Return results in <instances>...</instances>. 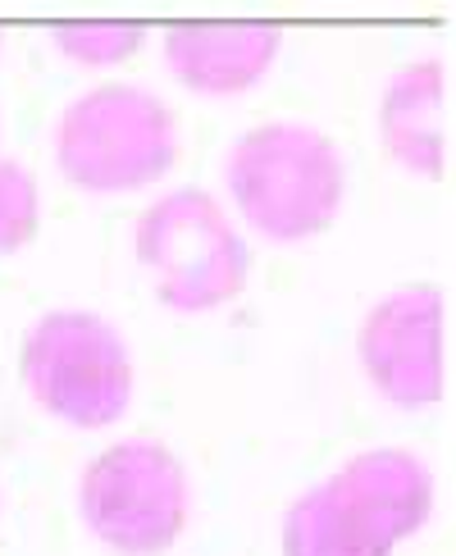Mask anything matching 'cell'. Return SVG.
<instances>
[{
    "instance_id": "8",
    "label": "cell",
    "mask_w": 456,
    "mask_h": 556,
    "mask_svg": "<svg viewBox=\"0 0 456 556\" xmlns=\"http://www.w3.org/2000/svg\"><path fill=\"white\" fill-rule=\"evenodd\" d=\"M402 534L338 470L306 489L283 516V556H393Z\"/></svg>"
},
{
    "instance_id": "9",
    "label": "cell",
    "mask_w": 456,
    "mask_h": 556,
    "mask_svg": "<svg viewBox=\"0 0 456 556\" xmlns=\"http://www.w3.org/2000/svg\"><path fill=\"white\" fill-rule=\"evenodd\" d=\"M383 151L402 169L439 178L447 169V60L420 55L402 64L379 101Z\"/></svg>"
},
{
    "instance_id": "5",
    "label": "cell",
    "mask_w": 456,
    "mask_h": 556,
    "mask_svg": "<svg viewBox=\"0 0 456 556\" xmlns=\"http://www.w3.org/2000/svg\"><path fill=\"white\" fill-rule=\"evenodd\" d=\"M78 516L87 534L119 556H160L192 516V479L155 438L110 443L83 466Z\"/></svg>"
},
{
    "instance_id": "6",
    "label": "cell",
    "mask_w": 456,
    "mask_h": 556,
    "mask_svg": "<svg viewBox=\"0 0 456 556\" xmlns=\"http://www.w3.org/2000/svg\"><path fill=\"white\" fill-rule=\"evenodd\" d=\"M356 356L370 388L397 410H425L447 383V306L429 283L383 292L356 329Z\"/></svg>"
},
{
    "instance_id": "4",
    "label": "cell",
    "mask_w": 456,
    "mask_h": 556,
    "mask_svg": "<svg viewBox=\"0 0 456 556\" xmlns=\"http://www.w3.org/2000/svg\"><path fill=\"white\" fill-rule=\"evenodd\" d=\"M18 375L28 397L60 425L110 429L124 420L137 365L124 333L97 311H46L23 342Z\"/></svg>"
},
{
    "instance_id": "10",
    "label": "cell",
    "mask_w": 456,
    "mask_h": 556,
    "mask_svg": "<svg viewBox=\"0 0 456 556\" xmlns=\"http://www.w3.org/2000/svg\"><path fill=\"white\" fill-rule=\"evenodd\" d=\"M51 41L64 60H74L83 68H110L142 51L147 28L142 23H119V18H68L51 28Z\"/></svg>"
},
{
    "instance_id": "1",
    "label": "cell",
    "mask_w": 456,
    "mask_h": 556,
    "mask_svg": "<svg viewBox=\"0 0 456 556\" xmlns=\"http://www.w3.org/2000/svg\"><path fill=\"white\" fill-rule=\"evenodd\" d=\"M224 192L238 219L265 242H311L342 211L347 160L325 128L306 119H265L228 147Z\"/></svg>"
},
{
    "instance_id": "3",
    "label": "cell",
    "mask_w": 456,
    "mask_h": 556,
    "mask_svg": "<svg viewBox=\"0 0 456 556\" xmlns=\"http://www.w3.org/2000/svg\"><path fill=\"white\" fill-rule=\"evenodd\" d=\"M137 265L151 274L155 296L178 315L228 306L251 274V251L224 201L205 188L160 192L132 228Z\"/></svg>"
},
{
    "instance_id": "11",
    "label": "cell",
    "mask_w": 456,
    "mask_h": 556,
    "mask_svg": "<svg viewBox=\"0 0 456 556\" xmlns=\"http://www.w3.org/2000/svg\"><path fill=\"white\" fill-rule=\"evenodd\" d=\"M37 219H41L37 178L23 165H14V160H0V256L33 242Z\"/></svg>"
},
{
    "instance_id": "2",
    "label": "cell",
    "mask_w": 456,
    "mask_h": 556,
    "mask_svg": "<svg viewBox=\"0 0 456 556\" xmlns=\"http://www.w3.org/2000/svg\"><path fill=\"white\" fill-rule=\"evenodd\" d=\"M178 160V119L142 83L110 78L78 91L55 119V165L87 197L155 188Z\"/></svg>"
},
{
    "instance_id": "7",
    "label": "cell",
    "mask_w": 456,
    "mask_h": 556,
    "mask_svg": "<svg viewBox=\"0 0 456 556\" xmlns=\"http://www.w3.org/2000/svg\"><path fill=\"white\" fill-rule=\"evenodd\" d=\"M169 74L197 97H242L283 51L279 23L265 18H188L160 37Z\"/></svg>"
}]
</instances>
